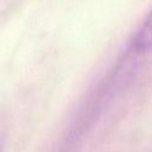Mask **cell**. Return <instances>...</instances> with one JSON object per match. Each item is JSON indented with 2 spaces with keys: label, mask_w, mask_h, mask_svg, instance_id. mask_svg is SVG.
<instances>
[{
  "label": "cell",
  "mask_w": 152,
  "mask_h": 152,
  "mask_svg": "<svg viewBox=\"0 0 152 152\" xmlns=\"http://www.w3.org/2000/svg\"><path fill=\"white\" fill-rule=\"evenodd\" d=\"M152 51V8L132 36L127 46L128 56H141Z\"/></svg>",
  "instance_id": "6da1fadb"
},
{
  "label": "cell",
  "mask_w": 152,
  "mask_h": 152,
  "mask_svg": "<svg viewBox=\"0 0 152 152\" xmlns=\"http://www.w3.org/2000/svg\"><path fill=\"white\" fill-rule=\"evenodd\" d=\"M4 142H5V138H4V132L0 129V152H2L4 148Z\"/></svg>",
  "instance_id": "7a4b0ae2"
}]
</instances>
